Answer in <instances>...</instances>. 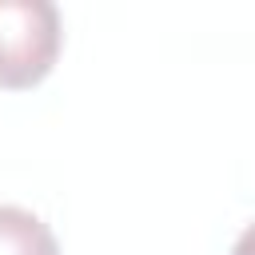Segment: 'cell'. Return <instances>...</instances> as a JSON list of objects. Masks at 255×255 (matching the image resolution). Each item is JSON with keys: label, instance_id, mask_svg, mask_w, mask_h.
Segmentation results:
<instances>
[{"label": "cell", "instance_id": "1", "mask_svg": "<svg viewBox=\"0 0 255 255\" xmlns=\"http://www.w3.org/2000/svg\"><path fill=\"white\" fill-rule=\"evenodd\" d=\"M60 56V12L52 0H0V88L40 84Z\"/></svg>", "mask_w": 255, "mask_h": 255}, {"label": "cell", "instance_id": "2", "mask_svg": "<svg viewBox=\"0 0 255 255\" xmlns=\"http://www.w3.org/2000/svg\"><path fill=\"white\" fill-rule=\"evenodd\" d=\"M0 255H60V243L36 211L0 203Z\"/></svg>", "mask_w": 255, "mask_h": 255}]
</instances>
